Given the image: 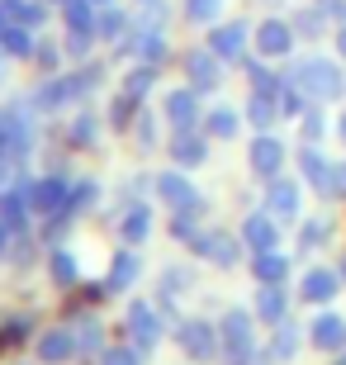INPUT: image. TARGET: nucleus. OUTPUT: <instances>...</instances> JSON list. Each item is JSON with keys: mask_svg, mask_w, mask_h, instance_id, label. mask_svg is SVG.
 Here are the masks:
<instances>
[{"mask_svg": "<svg viewBox=\"0 0 346 365\" xmlns=\"http://www.w3.org/2000/svg\"><path fill=\"white\" fill-rule=\"evenodd\" d=\"M342 284H346V280H342V271H327V266H313V271L304 275V289H299V294H304L308 304H332Z\"/></svg>", "mask_w": 346, "mask_h": 365, "instance_id": "nucleus-1", "label": "nucleus"}, {"mask_svg": "<svg viewBox=\"0 0 346 365\" xmlns=\"http://www.w3.org/2000/svg\"><path fill=\"white\" fill-rule=\"evenodd\" d=\"M308 337H313V346H318V351H346V318L322 313L318 323L308 327Z\"/></svg>", "mask_w": 346, "mask_h": 365, "instance_id": "nucleus-2", "label": "nucleus"}, {"mask_svg": "<svg viewBox=\"0 0 346 365\" xmlns=\"http://www.w3.org/2000/svg\"><path fill=\"white\" fill-rule=\"evenodd\" d=\"M308 91H318L322 100H332V95L342 91V76H337V67H327V62H313V67H308Z\"/></svg>", "mask_w": 346, "mask_h": 365, "instance_id": "nucleus-3", "label": "nucleus"}, {"mask_svg": "<svg viewBox=\"0 0 346 365\" xmlns=\"http://www.w3.org/2000/svg\"><path fill=\"white\" fill-rule=\"evenodd\" d=\"M261 313H266L270 323H280V318H285V294H280V289H266V294H261Z\"/></svg>", "mask_w": 346, "mask_h": 365, "instance_id": "nucleus-4", "label": "nucleus"}, {"mask_svg": "<svg viewBox=\"0 0 346 365\" xmlns=\"http://www.w3.org/2000/svg\"><path fill=\"white\" fill-rule=\"evenodd\" d=\"M261 275H266V280H285V261L280 257H261Z\"/></svg>", "mask_w": 346, "mask_h": 365, "instance_id": "nucleus-5", "label": "nucleus"}, {"mask_svg": "<svg viewBox=\"0 0 346 365\" xmlns=\"http://www.w3.org/2000/svg\"><path fill=\"white\" fill-rule=\"evenodd\" d=\"M342 53H346V29H342Z\"/></svg>", "mask_w": 346, "mask_h": 365, "instance_id": "nucleus-6", "label": "nucleus"}, {"mask_svg": "<svg viewBox=\"0 0 346 365\" xmlns=\"http://www.w3.org/2000/svg\"><path fill=\"white\" fill-rule=\"evenodd\" d=\"M342 185H346V166H342Z\"/></svg>", "mask_w": 346, "mask_h": 365, "instance_id": "nucleus-7", "label": "nucleus"}, {"mask_svg": "<svg viewBox=\"0 0 346 365\" xmlns=\"http://www.w3.org/2000/svg\"><path fill=\"white\" fill-rule=\"evenodd\" d=\"M342 280H346V261H342Z\"/></svg>", "mask_w": 346, "mask_h": 365, "instance_id": "nucleus-8", "label": "nucleus"}, {"mask_svg": "<svg viewBox=\"0 0 346 365\" xmlns=\"http://www.w3.org/2000/svg\"><path fill=\"white\" fill-rule=\"evenodd\" d=\"M342 138H346V119H342Z\"/></svg>", "mask_w": 346, "mask_h": 365, "instance_id": "nucleus-9", "label": "nucleus"}]
</instances>
